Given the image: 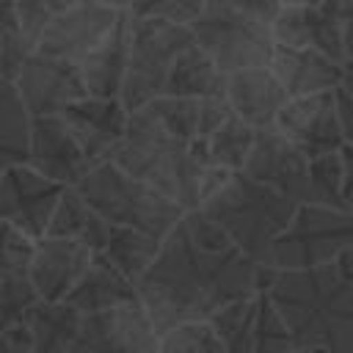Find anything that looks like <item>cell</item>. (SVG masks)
Segmentation results:
<instances>
[{"instance_id":"1","label":"cell","mask_w":353,"mask_h":353,"mask_svg":"<svg viewBox=\"0 0 353 353\" xmlns=\"http://www.w3.org/2000/svg\"><path fill=\"white\" fill-rule=\"evenodd\" d=\"M138 298L160 334L210 320L221 306L262 292V265L237 245L207 251L193 243L179 221L160 245L152 268L138 279Z\"/></svg>"},{"instance_id":"2","label":"cell","mask_w":353,"mask_h":353,"mask_svg":"<svg viewBox=\"0 0 353 353\" xmlns=\"http://www.w3.org/2000/svg\"><path fill=\"white\" fill-rule=\"evenodd\" d=\"M265 295L298 347L353 353V281L342 279L334 265L276 270Z\"/></svg>"},{"instance_id":"3","label":"cell","mask_w":353,"mask_h":353,"mask_svg":"<svg viewBox=\"0 0 353 353\" xmlns=\"http://www.w3.org/2000/svg\"><path fill=\"white\" fill-rule=\"evenodd\" d=\"M113 163H119L127 174L149 182L185 210L199 207L204 174L212 165L201 138L185 141L174 135L146 108L130 113L127 138L119 146Z\"/></svg>"},{"instance_id":"4","label":"cell","mask_w":353,"mask_h":353,"mask_svg":"<svg viewBox=\"0 0 353 353\" xmlns=\"http://www.w3.org/2000/svg\"><path fill=\"white\" fill-rule=\"evenodd\" d=\"M199 207L215 218L232 243L259 265H270L273 243L298 210L292 199L251 179L245 171H234Z\"/></svg>"},{"instance_id":"5","label":"cell","mask_w":353,"mask_h":353,"mask_svg":"<svg viewBox=\"0 0 353 353\" xmlns=\"http://www.w3.org/2000/svg\"><path fill=\"white\" fill-rule=\"evenodd\" d=\"M74 188L110 223L132 226L154 237H165L185 215L182 204H176L149 182L127 174L113 160L91 168Z\"/></svg>"},{"instance_id":"6","label":"cell","mask_w":353,"mask_h":353,"mask_svg":"<svg viewBox=\"0 0 353 353\" xmlns=\"http://www.w3.org/2000/svg\"><path fill=\"white\" fill-rule=\"evenodd\" d=\"M193 41L190 25L130 14V63L121 88L130 113L163 94L171 66Z\"/></svg>"},{"instance_id":"7","label":"cell","mask_w":353,"mask_h":353,"mask_svg":"<svg viewBox=\"0 0 353 353\" xmlns=\"http://www.w3.org/2000/svg\"><path fill=\"white\" fill-rule=\"evenodd\" d=\"M196 44L212 55V61L226 72L268 66L276 50L270 22H262L229 0H207L201 14L190 22Z\"/></svg>"},{"instance_id":"8","label":"cell","mask_w":353,"mask_h":353,"mask_svg":"<svg viewBox=\"0 0 353 353\" xmlns=\"http://www.w3.org/2000/svg\"><path fill=\"white\" fill-rule=\"evenodd\" d=\"M353 245V212L317 201L298 204L287 229L276 237L270 265L276 270H309L334 265Z\"/></svg>"},{"instance_id":"9","label":"cell","mask_w":353,"mask_h":353,"mask_svg":"<svg viewBox=\"0 0 353 353\" xmlns=\"http://www.w3.org/2000/svg\"><path fill=\"white\" fill-rule=\"evenodd\" d=\"M69 353H160V331L141 301L83 317Z\"/></svg>"},{"instance_id":"10","label":"cell","mask_w":353,"mask_h":353,"mask_svg":"<svg viewBox=\"0 0 353 353\" xmlns=\"http://www.w3.org/2000/svg\"><path fill=\"white\" fill-rule=\"evenodd\" d=\"M63 190L66 185L44 176L28 163L8 165L0 174V221L39 240L47 234Z\"/></svg>"},{"instance_id":"11","label":"cell","mask_w":353,"mask_h":353,"mask_svg":"<svg viewBox=\"0 0 353 353\" xmlns=\"http://www.w3.org/2000/svg\"><path fill=\"white\" fill-rule=\"evenodd\" d=\"M276 130L287 135L309 160L342 152L347 143L336 91L290 97L276 119Z\"/></svg>"},{"instance_id":"12","label":"cell","mask_w":353,"mask_h":353,"mask_svg":"<svg viewBox=\"0 0 353 353\" xmlns=\"http://www.w3.org/2000/svg\"><path fill=\"white\" fill-rule=\"evenodd\" d=\"M127 8L108 0H77L72 8L52 17L36 52L80 63L121 19Z\"/></svg>"},{"instance_id":"13","label":"cell","mask_w":353,"mask_h":353,"mask_svg":"<svg viewBox=\"0 0 353 353\" xmlns=\"http://www.w3.org/2000/svg\"><path fill=\"white\" fill-rule=\"evenodd\" d=\"M30 116H61L72 102L88 97L80 63L33 52L14 80Z\"/></svg>"},{"instance_id":"14","label":"cell","mask_w":353,"mask_h":353,"mask_svg":"<svg viewBox=\"0 0 353 353\" xmlns=\"http://www.w3.org/2000/svg\"><path fill=\"white\" fill-rule=\"evenodd\" d=\"M61 119L72 130L74 141L85 152L88 163L97 168L102 163H110L119 152V146L127 138L130 127V108L121 99L113 97H83L72 102Z\"/></svg>"},{"instance_id":"15","label":"cell","mask_w":353,"mask_h":353,"mask_svg":"<svg viewBox=\"0 0 353 353\" xmlns=\"http://www.w3.org/2000/svg\"><path fill=\"white\" fill-rule=\"evenodd\" d=\"M243 171L251 179L284 193L295 204L312 201L309 157L287 135H281L276 127L256 132V143H254Z\"/></svg>"},{"instance_id":"16","label":"cell","mask_w":353,"mask_h":353,"mask_svg":"<svg viewBox=\"0 0 353 353\" xmlns=\"http://www.w3.org/2000/svg\"><path fill=\"white\" fill-rule=\"evenodd\" d=\"M270 30L281 47H309L347 63L339 0H323L317 6H281L270 22Z\"/></svg>"},{"instance_id":"17","label":"cell","mask_w":353,"mask_h":353,"mask_svg":"<svg viewBox=\"0 0 353 353\" xmlns=\"http://www.w3.org/2000/svg\"><path fill=\"white\" fill-rule=\"evenodd\" d=\"M28 165L66 188H74L94 168L61 116H30Z\"/></svg>"},{"instance_id":"18","label":"cell","mask_w":353,"mask_h":353,"mask_svg":"<svg viewBox=\"0 0 353 353\" xmlns=\"http://www.w3.org/2000/svg\"><path fill=\"white\" fill-rule=\"evenodd\" d=\"M91 259L94 251L83 240L44 234L36 240L28 276L39 290L41 301H63L72 292V287L80 281Z\"/></svg>"},{"instance_id":"19","label":"cell","mask_w":353,"mask_h":353,"mask_svg":"<svg viewBox=\"0 0 353 353\" xmlns=\"http://www.w3.org/2000/svg\"><path fill=\"white\" fill-rule=\"evenodd\" d=\"M270 69L281 80L290 97H309L323 91H339L347 77V63L309 47H281L276 44Z\"/></svg>"},{"instance_id":"20","label":"cell","mask_w":353,"mask_h":353,"mask_svg":"<svg viewBox=\"0 0 353 353\" xmlns=\"http://www.w3.org/2000/svg\"><path fill=\"white\" fill-rule=\"evenodd\" d=\"M226 99L243 121L256 130L276 127L281 108L287 105L290 94L284 91L276 72L268 66H248L226 74Z\"/></svg>"},{"instance_id":"21","label":"cell","mask_w":353,"mask_h":353,"mask_svg":"<svg viewBox=\"0 0 353 353\" xmlns=\"http://www.w3.org/2000/svg\"><path fill=\"white\" fill-rule=\"evenodd\" d=\"M127 63H130V11H124L116 28L80 61V72L88 94L121 99Z\"/></svg>"},{"instance_id":"22","label":"cell","mask_w":353,"mask_h":353,"mask_svg":"<svg viewBox=\"0 0 353 353\" xmlns=\"http://www.w3.org/2000/svg\"><path fill=\"white\" fill-rule=\"evenodd\" d=\"M63 301H69L83 314H94V312L124 306L141 298H138V287L132 279H127L108 256L94 254L91 265L85 268V273L80 276V281L72 287V292Z\"/></svg>"},{"instance_id":"23","label":"cell","mask_w":353,"mask_h":353,"mask_svg":"<svg viewBox=\"0 0 353 353\" xmlns=\"http://www.w3.org/2000/svg\"><path fill=\"white\" fill-rule=\"evenodd\" d=\"M165 97H185V99H212L226 97V72L204 52L196 41L176 58L171 74L163 88Z\"/></svg>"},{"instance_id":"24","label":"cell","mask_w":353,"mask_h":353,"mask_svg":"<svg viewBox=\"0 0 353 353\" xmlns=\"http://www.w3.org/2000/svg\"><path fill=\"white\" fill-rule=\"evenodd\" d=\"M113 232V223L108 218H102L85 199L77 188H66L55 212H52V221L47 226V234H55V237H74V240H83L94 254H102L105 245H108V237Z\"/></svg>"},{"instance_id":"25","label":"cell","mask_w":353,"mask_h":353,"mask_svg":"<svg viewBox=\"0 0 353 353\" xmlns=\"http://www.w3.org/2000/svg\"><path fill=\"white\" fill-rule=\"evenodd\" d=\"M83 317L85 314L69 301H39L25 320L33 353H69L80 334Z\"/></svg>"},{"instance_id":"26","label":"cell","mask_w":353,"mask_h":353,"mask_svg":"<svg viewBox=\"0 0 353 353\" xmlns=\"http://www.w3.org/2000/svg\"><path fill=\"white\" fill-rule=\"evenodd\" d=\"M30 146V113L14 83L0 77V171L17 163H28Z\"/></svg>"},{"instance_id":"27","label":"cell","mask_w":353,"mask_h":353,"mask_svg":"<svg viewBox=\"0 0 353 353\" xmlns=\"http://www.w3.org/2000/svg\"><path fill=\"white\" fill-rule=\"evenodd\" d=\"M160 245H163V237H154V234L141 232V229H132V226L113 223V232L108 237V245H105L102 256H108L127 279H132L138 284V279L157 259Z\"/></svg>"},{"instance_id":"28","label":"cell","mask_w":353,"mask_h":353,"mask_svg":"<svg viewBox=\"0 0 353 353\" xmlns=\"http://www.w3.org/2000/svg\"><path fill=\"white\" fill-rule=\"evenodd\" d=\"M256 127L243 121L240 116H229L204 143H207V157L212 165L229 168V171H243L248 163V154L256 143Z\"/></svg>"},{"instance_id":"29","label":"cell","mask_w":353,"mask_h":353,"mask_svg":"<svg viewBox=\"0 0 353 353\" xmlns=\"http://www.w3.org/2000/svg\"><path fill=\"white\" fill-rule=\"evenodd\" d=\"M256 303L259 295L254 298H240L226 306H221L210 323L221 334L226 353H256L254 347V320H256Z\"/></svg>"},{"instance_id":"30","label":"cell","mask_w":353,"mask_h":353,"mask_svg":"<svg viewBox=\"0 0 353 353\" xmlns=\"http://www.w3.org/2000/svg\"><path fill=\"white\" fill-rule=\"evenodd\" d=\"M30 55L33 50L19 30L14 0H0V77L14 83Z\"/></svg>"},{"instance_id":"31","label":"cell","mask_w":353,"mask_h":353,"mask_svg":"<svg viewBox=\"0 0 353 353\" xmlns=\"http://www.w3.org/2000/svg\"><path fill=\"white\" fill-rule=\"evenodd\" d=\"M160 353H226V345L210 320H193L160 334Z\"/></svg>"},{"instance_id":"32","label":"cell","mask_w":353,"mask_h":353,"mask_svg":"<svg viewBox=\"0 0 353 353\" xmlns=\"http://www.w3.org/2000/svg\"><path fill=\"white\" fill-rule=\"evenodd\" d=\"M199 102L201 99H185V97H154L152 102H146L143 108L163 124L168 127L174 135L185 138V141H196L199 138Z\"/></svg>"},{"instance_id":"33","label":"cell","mask_w":353,"mask_h":353,"mask_svg":"<svg viewBox=\"0 0 353 353\" xmlns=\"http://www.w3.org/2000/svg\"><path fill=\"white\" fill-rule=\"evenodd\" d=\"M254 347H256V353H290L295 347V339H292L287 323L281 320V314L276 312V306L270 303V298L265 292H259V303H256Z\"/></svg>"},{"instance_id":"34","label":"cell","mask_w":353,"mask_h":353,"mask_svg":"<svg viewBox=\"0 0 353 353\" xmlns=\"http://www.w3.org/2000/svg\"><path fill=\"white\" fill-rule=\"evenodd\" d=\"M39 301H41V295L33 287L28 273L3 279L0 281V331L25 323Z\"/></svg>"},{"instance_id":"35","label":"cell","mask_w":353,"mask_h":353,"mask_svg":"<svg viewBox=\"0 0 353 353\" xmlns=\"http://www.w3.org/2000/svg\"><path fill=\"white\" fill-rule=\"evenodd\" d=\"M309 182H312V201L342 207V152L312 157L309 160Z\"/></svg>"},{"instance_id":"36","label":"cell","mask_w":353,"mask_h":353,"mask_svg":"<svg viewBox=\"0 0 353 353\" xmlns=\"http://www.w3.org/2000/svg\"><path fill=\"white\" fill-rule=\"evenodd\" d=\"M33 251H36L33 237H28L22 229L0 221V281L28 273Z\"/></svg>"},{"instance_id":"37","label":"cell","mask_w":353,"mask_h":353,"mask_svg":"<svg viewBox=\"0 0 353 353\" xmlns=\"http://www.w3.org/2000/svg\"><path fill=\"white\" fill-rule=\"evenodd\" d=\"M204 6L207 0H130L127 11L132 17H154V19H171V22L190 25L201 14Z\"/></svg>"},{"instance_id":"38","label":"cell","mask_w":353,"mask_h":353,"mask_svg":"<svg viewBox=\"0 0 353 353\" xmlns=\"http://www.w3.org/2000/svg\"><path fill=\"white\" fill-rule=\"evenodd\" d=\"M14 6H17L19 30H22V36H25V41L30 44V50L36 52V47H39V41H41L47 25L52 22L55 11H52L44 0H14Z\"/></svg>"},{"instance_id":"39","label":"cell","mask_w":353,"mask_h":353,"mask_svg":"<svg viewBox=\"0 0 353 353\" xmlns=\"http://www.w3.org/2000/svg\"><path fill=\"white\" fill-rule=\"evenodd\" d=\"M0 353H33L30 331L25 323L0 331Z\"/></svg>"},{"instance_id":"40","label":"cell","mask_w":353,"mask_h":353,"mask_svg":"<svg viewBox=\"0 0 353 353\" xmlns=\"http://www.w3.org/2000/svg\"><path fill=\"white\" fill-rule=\"evenodd\" d=\"M229 3L262 22H273V17L281 11V0H229Z\"/></svg>"},{"instance_id":"41","label":"cell","mask_w":353,"mask_h":353,"mask_svg":"<svg viewBox=\"0 0 353 353\" xmlns=\"http://www.w3.org/2000/svg\"><path fill=\"white\" fill-rule=\"evenodd\" d=\"M342 201L353 212V143L342 146Z\"/></svg>"},{"instance_id":"42","label":"cell","mask_w":353,"mask_h":353,"mask_svg":"<svg viewBox=\"0 0 353 353\" xmlns=\"http://www.w3.org/2000/svg\"><path fill=\"white\" fill-rule=\"evenodd\" d=\"M339 97V110H342V127H345V138L347 143H353V88L342 85L336 91Z\"/></svg>"},{"instance_id":"43","label":"cell","mask_w":353,"mask_h":353,"mask_svg":"<svg viewBox=\"0 0 353 353\" xmlns=\"http://www.w3.org/2000/svg\"><path fill=\"white\" fill-rule=\"evenodd\" d=\"M334 268L339 270V276H342V279L353 281V245H347V248L334 259Z\"/></svg>"},{"instance_id":"44","label":"cell","mask_w":353,"mask_h":353,"mask_svg":"<svg viewBox=\"0 0 353 353\" xmlns=\"http://www.w3.org/2000/svg\"><path fill=\"white\" fill-rule=\"evenodd\" d=\"M339 11H342V22H345V41H353V0H339Z\"/></svg>"},{"instance_id":"45","label":"cell","mask_w":353,"mask_h":353,"mask_svg":"<svg viewBox=\"0 0 353 353\" xmlns=\"http://www.w3.org/2000/svg\"><path fill=\"white\" fill-rule=\"evenodd\" d=\"M44 3H47V6H50V8L55 11V14H61V11H66V8H72V6L77 3V0H44Z\"/></svg>"},{"instance_id":"46","label":"cell","mask_w":353,"mask_h":353,"mask_svg":"<svg viewBox=\"0 0 353 353\" xmlns=\"http://www.w3.org/2000/svg\"><path fill=\"white\" fill-rule=\"evenodd\" d=\"M323 0H281V6H317Z\"/></svg>"},{"instance_id":"47","label":"cell","mask_w":353,"mask_h":353,"mask_svg":"<svg viewBox=\"0 0 353 353\" xmlns=\"http://www.w3.org/2000/svg\"><path fill=\"white\" fill-rule=\"evenodd\" d=\"M345 85L353 88V61H347V77H345Z\"/></svg>"},{"instance_id":"48","label":"cell","mask_w":353,"mask_h":353,"mask_svg":"<svg viewBox=\"0 0 353 353\" xmlns=\"http://www.w3.org/2000/svg\"><path fill=\"white\" fill-rule=\"evenodd\" d=\"M290 353H320V350H312V347H298V345H295Z\"/></svg>"},{"instance_id":"49","label":"cell","mask_w":353,"mask_h":353,"mask_svg":"<svg viewBox=\"0 0 353 353\" xmlns=\"http://www.w3.org/2000/svg\"><path fill=\"white\" fill-rule=\"evenodd\" d=\"M108 3H113V6H119V8H127V6H130V0H108Z\"/></svg>"},{"instance_id":"50","label":"cell","mask_w":353,"mask_h":353,"mask_svg":"<svg viewBox=\"0 0 353 353\" xmlns=\"http://www.w3.org/2000/svg\"><path fill=\"white\" fill-rule=\"evenodd\" d=\"M347 61H353V41L347 44Z\"/></svg>"},{"instance_id":"51","label":"cell","mask_w":353,"mask_h":353,"mask_svg":"<svg viewBox=\"0 0 353 353\" xmlns=\"http://www.w3.org/2000/svg\"><path fill=\"white\" fill-rule=\"evenodd\" d=\"M0 174H3V171H0Z\"/></svg>"}]
</instances>
